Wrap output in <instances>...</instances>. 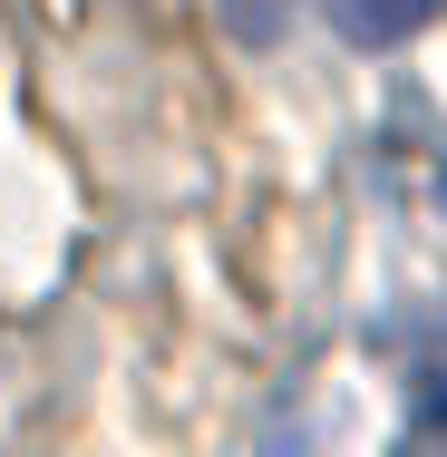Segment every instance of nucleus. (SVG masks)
<instances>
[{"instance_id":"obj_1","label":"nucleus","mask_w":447,"mask_h":457,"mask_svg":"<svg viewBox=\"0 0 447 457\" xmlns=\"http://www.w3.org/2000/svg\"><path fill=\"white\" fill-rule=\"evenodd\" d=\"M321 10H331V29L360 39V49H389V39H409V29L438 20V0H321Z\"/></svg>"}]
</instances>
